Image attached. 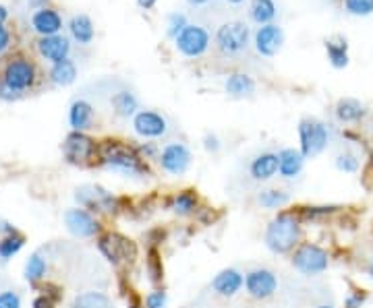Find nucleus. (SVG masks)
I'll use <instances>...</instances> for the list:
<instances>
[{
  "mask_svg": "<svg viewBox=\"0 0 373 308\" xmlns=\"http://www.w3.org/2000/svg\"><path fill=\"white\" fill-rule=\"evenodd\" d=\"M98 155L110 172L121 174L124 178H147L152 174L149 164L139 155V151L121 141H104L98 149Z\"/></svg>",
  "mask_w": 373,
  "mask_h": 308,
  "instance_id": "obj_1",
  "label": "nucleus"
},
{
  "mask_svg": "<svg viewBox=\"0 0 373 308\" xmlns=\"http://www.w3.org/2000/svg\"><path fill=\"white\" fill-rule=\"evenodd\" d=\"M263 242L274 254H288L301 242V220L297 213L282 211L265 228Z\"/></svg>",
  "mask_w": 373,
  "mask_h": 308,
  "instance_id": "obj_2",
  "label": "nucleus"
},
{
  "mask_svg": "<svg viewBox=\"0 0 373 308\" xmlns=\"http://www.w3.org/2000/svg\"><path fill=\"white\" fill-rule=\"evenodd\" d=\"M249 44H251V31L247 23L243 21L224 23L216 31V46L224 56H239L247 52Z\"/></svg>",
  "mask_w": 373,
  "mask_h": 308,
  "instance_id": "obj_3",
  "label": "nucleus"
},
{
  "mask_svg": "<svg viewBox=\"0 0 373 308\" xmlns=\"http://www.w3.org/2000/svg\"><path fill=\"white\" fill-rule=\"evenodd\" d=\"M98 248L108 263L115 267L133 265L137 261V245L119 232H108L98 238Z\"/></svg>",
  "mask_w": 373,
  "mask_h": 308,
  "instance_id": "obj_4",
  "label": "nucleus"
},
{
  "mask_svg": "<svg viewBox=\"0 0 373 308\" xmlns=\"http://www.w3.org/2000/svg\"><path fill=\"white\" fill-rule=\"evenodd\" d=\"M299 141H301V153L305 160L319 155L328 143H330V128L328 124L317 118H303L299 123Z\"/></svg>",
  "mask_w": 373,
  "mask_h": 308,
  "instance_id": "obj_5",
  "label": "nucleus"
},
{
  "mask_svg": "<svg viewBox=\"0 0 373 308\" xmlns=\"http://www.w3.org/2000/svg\"><path fill=\"white\" fill-rule=\"evenodd\" d=\"M293 267L301 273V275H307V277H313V275H319L328 269L330 265V254L328 250H323L317 245H311V242H305V245H299L293 252V259H291Z\"/></svg>",
  "mask_w": 373,
  "mask_h": 308,
  "instance_id": "obj_6",
  "label": "nucleus"
},
{
  "mask_svg": "<svg viewBox=\"0 0 373 308\" xmlns=\"http://www.w3.org/2000/svg\"><path fill=\"white\" fill-rule=\"evenodd\" d=\"M75 199L83 209H89V211L117 213L121 209V201L112 192H108L106 188L98 185H85L77 188Z\"/></svg>",
  "mask_w": 373,
  "mask_h": 308,
  "instance_id": "obj_7",
  "label": "nucleus"
},
{
  "mask_svg": "<svg viewBox=\"0 0 373 308\" xmlns=\"http://www.w3.org/2000/svg\"><path fill=\"white\" fill-rule=\"evenodd\" d=\"M212 44V36L205 27L201 25H195V23H189L185 29L179 33V38L175 40V46L177 50L186 56V59H199L207 52Z\"/></svg>",
  "mask_w": 373,
  "mask_h": 308,
  "instance_id": "obj_8",
  "label": "nucleus"
},
{
  "mask_svg": "<svg viewBox=\"0 0 373 308\" xmlns=\"http://www.w3.org/2000/svg\"><path fill=\"white\" fill-rule=\"evenodd\" d=\"M98 145L92 137H87L85 132H77L73 130L64 143H62V153L66 157L68 164H75V166H85L89 164L96 155H98Z\"/></svg>",
  "mask_w": 373,
  "mask_h": 308,
  "instance_id": "obj_9",
  "label": "nucleus"
},
{
  "mask_svg": "<svg viewBox=\"0 0 373 308\" xmlns=\"http://www.w3.org/2000/svg\"><path fill=\"white\" fill-rule=\"evenodd\" d=\"M0 81H2L6 87H10L13 91H17V93L21 95L23 91H27V89L36 83V66L27 61V59L17 56V59L6 62Z\"/></svg>",
  "mask_w": 373,
  "mask_h": 308,
  "instance_id": "obj_10",
  "label": "nucleus"
},
{
  "mask_svg": "<svg viewBox=\"0 0 373 308\" xmlns=\"http://www.w3.org/2000/svg\"><path fill=\"white\" fill-rule=\"evenodd\" d=\"M191 160H193L191 149L186 147L185 143H179V141L164 145L162 151H160V157H158L160 168L170 176H183L191 168Z\"/></svg>",
  "mask_w": 373,
  "mask_h": 308,
  "instance_id": "obj_11",
  "label": "nucleus"
},
{
  "mask_svg": "<svg viewBox=\"0 0 373 308\" xmlns=\"http://www.w3.org/2000/svg\"><path fill=\"white\" fill-rule=\"evenodd\" d=\"M245 290L255 300L272 298L278 290V277L272 269H265V267L251 269L245 275Z\"/></svg>",
  "mask_w": 373,
  "mask_h": 308,
  "instance_id": "obj_12",
  "label": "nucleus"
},
{
  "mask_svg": "<svg viewBox=\"0 0 373 308\" xmlns=\"http://www.w3.org/2000/svg\"><path fill=\"white\" fill-rule=\"evenodd\" d=\"M282 44H284V31H282V27L276 25V23L261 25V27H257V31L253 33V46H255L257 54L263 56V59L276 56V54L282 50Z\"/></svg>",
  "mask_w": 373,
  "mask_h": 308,
  "instance_id": "obj_13",
  "label": "nucleus"
},
{
  "mask_svg": "<svg viewBox=\"0 0 373 308\" xmlns=\"http://www.w3.org/2000/svg\"><path fill=\"white\" fill-rule=\"evenodd\" d=\"M131 126H133V132L141 139H160L168 132L166 118L156 110H139L131 118Z\"/></svg>",
  "mask_w": 373,
  "mask_h": 308,
  "instance_id": "obj_14",
  "label": "nucleus"
},
{
  "mask_svg": "<svg viewBox=\"0 0 373 308\" xmlns=\"http://www.w3.org/2000/svg\"><path fill=\"white\" fill-rule=\"evenodd\" d=\"M64 226L75 238H94L100 232L98 220L83 207L64 211Z\"/></svg>",
  "mask_w": 373,
  "mask_h": 308,
  "instance_id": "obj_15",
  "label": "nucleus"
},
{
  "mask_svg": "<svg viewBox=\"0 0 373 308\" xmlns=\"http://www.w3.org/2000/svg\"><path fill=\"white\" fill-rule=\"evenodd\" d=\"M245 288V275L235 269V267H228V269H222L214 279H212V290L222 296V298H233L237 296L241 290Z\"/></svg>",
  "mask_w": 373,
  "mask_h": 308,
  "instance_id": "obj_16",
  "label": "nucleus"
},
{
  "mask_svg": "<svg viewBox=\"0 0 373 308\" xmlns=\"http://www.w3.org/2000/svg\"><path fill=\"white\" fill-rule=\"evenodd\" d=\"M31 29L40 36V38H48V36H59L62 29V17L59 10L46 6L40 10H34L31 15Z\"/></svg>",
  "mask_w": 373,
  "mask_h": 308,
  "instance_id": "obj_17",
  "label": "nucleus"
},
{
  "mask_svg": "<svg viewBox=\"0 0 373 308\" xmlns=\"http://www.w3.org/2000/svg\"><path fill=\"white\" fill-rule=\"evenodd\" d=\"M38 52L44 61L57 62L68 59V52H71V40L64 38V36H48V38H40L38 42Z\"/></svg>",
  "mask_w": 373,
  "mask_h": 308,
  "instance_id": "obj_18",
  "label": "nucleus"
},
{
  "mask_svg": "<svg viewBox=\"0 0 373 308\" xmlns=\"http://www.w3.org/2000/svg\"><path fill=\"white\" fill-rule=\"evenodd\" d=\"M305 166V155L301 153V149L295 147H286L282 151H278V174L284 180H295Z\"/></svg>",
  "mask_w": 373,
  "mask_h": 308,
  "instance_id": "obj_19",
  "label": "nucleus"
},
{
  "mask_svg": "<svg viewBox=\"0 0 373 308\" xmlns=\"http://www.w3.org/2000/svg\"><path fill=\"white\" fill-rule=\"evenodd\" d=\"M249 174L257 183H268L278 174V153L274 151H261L253 157L249 166Z\"/></svg>",
  "mask_w": 373,
  "mask_h": 308,
  "instance_id": "obj_20",
  "label": "nucleus"
},
{
  "mask_svg": "<svg viewBox=\"0 0 373 308\" xmlns=\"http://www.w3.org/2000/svg\"><path fill=\"white\" fill-rule=\"evenodd\" d=\"M68 31H71V38L81 44V46H87L94 42L96 38V27H94V21L89 15L85 13H79V15H73L71 21H68Z\"/></svg>",
  "mask_w": 373,
  "mask_h": 308,
  "instance_id": "obj_21",
  "label": "nucleus"
},
{
  "mask_svg": "<svg viewBox=\"0 0 373 308\" xmlns=\"http://www.w3.org/2000/svg\"><path fill=\"white\" fill-rule=\"evenodd\" d=\"M224 91H226V95H231L235 100L251 98L255 93V81L247 72H233L224 81Z\"/></svg>",
  "mask_w": 373,
  "mask_h": 308,
  "instance_id": "obj_22",
  "label": "nucleus"
},
{
  "mask_svg": "<svg viewBox=\"0 0 373 308\" xmlns=\"http://www.w3.org/2000/svg\"><path fill=\"white\" fill-rule=\"evenodd\" d=\"M94 106L85 100H77L68 108V124L77 132H85L94 124Z\"/></svg>",
  "mask_w": 373,
  "mask_h": 308,
  "instance_id": "obj_23",
  "label": "nucleus"
},
{
  "mask_svg": "<svg viewBox=\"0 0 373 308\" xmlns=\"http://www.w3.org/2000/svg\"><path fill=\"white\" fill-rule=\"evenodd\" d=\"M170 209L179 217H189L199 211V197L193 188H185L170 199Z\"/></svg>",
  "mask_w": 373,
  "mask_h": 308,
  "instance_id": "obj_24",
  "label": "nucleus"
},
{
  "mask_svg": "<svg viewBox=\"0 0 373 308\" xmlns=\"http://www.w3.org/2000/svg\"><path fill=\"white\" fill-rule=\"evenodd\" d=\"M112 108H115V114L121 116V118H133L137 112H139V100L133 91L123 89V91H117L110 100Z\"/></svg>",
  "mask_w": 373,
  "mask_h": 308,
  "instance_id": "obj_25",
  "label": "nucleus"
},
{
  "mask_svg": "<svg viewBox=\"0 0 373 308\" xmlns=\"http://www.w3.org/2000/svg\"><path fill=\"white\" fill-rule=\"evenodd\" d=\"M278 15V6L274 0H251V6H249V17L253 23H257L259 27L261 25H268V23H274Z\"/></svg>",
  "mask_w": 373,
  "mask_h": 308,
  "instance_id": "obj_26",
  "label": "nucleus"
},
{
  "mask_svg": "<svg viewBox=\"0 0 373 308\" xmlns=\"http://www.w3.org/2000/svg\"><path fill=\"white\" fill-rule=\"evenodd\" d=\"M365 114V108L359 100L355 98H342L338 104H336V118L342 124H351L361 121Z\"/></svg>",
  "mask_w": 373,
  "mask_h": 308,
  "instance_id": "obj_27",
  "label": "nucleus"
},
{
  "mask_svg": "<svg viewBox=\"0 0 373 308\" xmlns=\"http://www.w3.org/2000/svg\"><path fill=\"white\" fill-rule=\"evenodd\" d=\"M77 79V64L71 61V59H64V61L52 64L50 68V81L59 87H66L71 83H75Z\"/></svg>",
  "mask_w": 373,
  "mask_h": 308,
  "instance_id": "obj_28",
  "label": "nucleus"
},
{
  "mask_svg": "<svg viewBox=\"0 0 373 308\" xmlns=\"http://www.w3.org/2000/svg\"><path fill=\"white\" fill-rule=\"evenodd\" d=\"M71 308H115V305H112L110 296H106L104 292L89 290V292L75 296Z\"/></svg>",
  "mask_w": 373,
  "mask_h": 308,
  "instance_id": "obj_29",
  "label": "nucleus"
},
{
  "mask_svg": "<svg viewBox=\"0 0 373 308\" xmlns=\"http://www.w3.org/2000/svg\"><path fill=\"white\" fill-rule=\"evenodd\" d=\"M145 273H147L149 284H154V286L162 284V279H164V265H162L160 252H158V248L156 247L147 248V256H145Z\"/></svg>",
  "mask_w": 373,
  "mask_h": 308,
  "instance_id": "obj_30",
  "label": "nucleus"
},
{
  "mask_svg": "<svg viewBox=\"0 0 373 308\" xmlns=\"http://www.w3.org/2000/svg\"><path fill=\"white\" fill-rule=\"evenodd\" d=\"M326 52H328V61L334 68H344L349 64V44L344 40H326Z\"/></svg>",
  "mask_w": 373,
  "mask_h": 308,
  "instance_id": "obj_31",
  "label": "nucleus"
},
{
  "mask_svg": "<svg viewBox=\"0 0 373 308\" xmlns=\"http://www.w3.org/2000/svg\"><path fill=\"white\" fill-rule=\"evenodd\" d=\"M257 201L263 209H282L291 203V197H288V192H284L280 188H268V190L259 192Z\"/></svg>",
  "mask_w": 373,
  "mask_h": 308,
  "instance_id": "obj_32",
  "label": "nucleus"
},
{
  "mask_svg": "<svg viewBox=\"0 0 373 308\" xmlns=\"http://www.w3.org/2000/svg\"><path fill=\"white\" fill-rule=\"evenodd\" d=\"M46 269H48V265H46V259L40 254V252H34L29 259H27V263H25V279L27 282H40L44 275H46Z\"/></svg>",
  "mask_w": 373,
  "mask_h": 308,
  "instance_id": "obj_33",
  "label": "nucleus"
},
{
  "mask_svg": "<svg viewBox=\"0 0 373 308\" xmlns=\"http://www.w3.org/2000/svg\"><path fill=\"white\" fill-rule=\"evenodd\" d=\"M25 245V238L19 234V232H15V234H10V236H4L2 240H0V259L2 261H8V259H13L21 248Z\"/></svg>",
  "mask_w": 373,
  "mask_h": 308,
  "instance_id": "obj_34",
  "label": "nucleus"
},
{
  "mask_svg": "<svg viewBox=\"0 0 373 308\" xmlns=\"http://www.w3.org/2000/svg\"><path fill=\"white\" fill-rule=\"evenodd\" d=\"M338 207H301L299 209V220L301 222H319V220H323V217H330L334 211H336Z\"/></svg>",
  "mask_w": 373,
  "mask_h": 308,
  "instance_id": "obj_35",
  "label": "nucleus"
},
{
  "mask_svg": "<svg viewBox=\"0 0 373 308\" xmlns=\"http://www.w3.org/2000/svg\"><path fill=\"white\" fill-rule=\"evenodd\" d=\"M186 25H189V21H186V17L183 13H170L168 19H166V36L173 38V40H177L179 33L185 29Z\"/></svg>",
  "mask_w": 373,
  "mask_h": 308,
  "instance_id": "obj_36",
  "label": "nucleus"
},
{
  "mask_svg": "<svg viewBox=\"0 0 373 308\" xmlns=\"http://www.w3.org/2000/svg\"><path fill=\"white\" fill-rule=\"evenodd\" d=\"M344 10L355 17H370L373 13V0H344Z\"/></svg>",
  "mask_w": 373,
  "mask_h": 308,
  "instance_id": "obj_37",
  "label": "nucleus"
},
{
  "mask_svg": "<svg viewBox=\"0 0 373 308\" xmlns=\"http://www.w3.org/2000/svg\"><path fill=\"white\" fill-rule=\"evenodd\" d=\"M336 168H338L340 172H349V174H353V172L359 170V160H357L355 153L344 151V153H340V155L336 157Z\"/></svg>",
  "mask_w": 373,
  "mask_h": 308,
  "instance_id": "obj_38",
  "label": "nucleus"
},
{
  "mask_svg": "<svg viewBox=\"0 0 373 308\" xmlns=\"http://www.w3.org/2000/svg\"><path fill=\"white\" fill-rule=\"evenodd\" d=\"M166 302H168V294L162 290V288H154L145 300H143V308H166Z\"/></svg>",
  "mask_w": 373,
  "mask_h": 308,
  "instance_id": "obj_39",
  "label": "nucleus"
},
{
  "mask_svg": "<svg viewBox=\"0 0 373 308\" xmlns=\"http://www.w3.org/2000/svg\"><path fill=\"white\" fill-rule=\"evenodd\" d=\"M137 151H139V155L147 162V160H158L162 149H158V147H156V143H143V145H139V147H137Z\"/></svg>",
  "mask_w": 373,
  "mask_h": 308,
  "instance_id": "obj_40",
  "label": "nucleus"
},
{
  "mask_svg": "<svg viewBox=\"0 0 373 308\" xmlns=\"http://www.w3.org/2000/svg\"><path fill=\"white\" fill-rule=\"evenodd\" d=\"M0 308H21V298L15 292H2L0 294Z\"/></svg>",
  "mask_w": 373,
  "mask_h": 308,
  "instance_id": "obj_41",
  "label": "nucleus"
},
{
  "mask_svg": "<svg viewBox=\"0 0 373 308\" xmlns=\"http://www.w3.org/2000/svg\"><path fill=\"white\" fill-rule=\"evenodd\" d=\"M220 147H222V143H220V139H218L214 132H207V134L203 137V149H205L207 153H218Z\"/></svg>",
  "mask_w": 373,
  "mask_h": 308,
  "instance_id": "obj_42",
  "label": "nucleus"
},
{
  "mask_svg": "<svg viewBox=\"0 0 373 308\" xmlns=\"http://www.w3.org/2000/svg\"><path fill=\"white\" fill-rule=\"evenodd\" d=\"M363 302H365V294H363V292H353V294L346 296L344 308H361L363 307Z\"/></svg>",
  "mask_w": 373,
  "mask_h": 308,
  "instance_id": "obj_43",
  "label": "nucleus"
},
{
  "mask_svg": "<svg viewBox=\"0 0 373 308\" xmlns=\"http://www.w3.org/2000/svg\"><path fill=\"white\" fill-rule=\"evenodd\" d=\"M17 98H19V93L13 91L10 87H6V85L0 81V100H4V102H15Z\"/></svg>",
  "mask_w": 373,
  "mask_h": 308,
  "instance_id": "obj_44",
  "label": "nucleus"
},
{
  "mask_svg": "<svg viewBox=\"0 0 373 308\" xmlns=\"http://www.w3.org/2000/svg\"><path fill=\"white\" fill-rule=\"evenodd\" d=\"M8 46H10V33H8V29L4 25H0V54L6 52Z\"/></svg>",
  "mask_w": 373,
  "mask_h": 308,
  "instance_id": "obj_45",
  "label": "nucleus"
},
{
  "mask_svg": "<svg viewBox=\"0 0 373 308\" xmlns=\"http://www.w3.org/2000/svg\"><path fill=\"white\" fill-rule=\"evenodd\" d=\"M34 308H54V300L50 296H38L34 300Z\"/></svg>",
  "mask_w": 373,
  "mask_h": 308,
  "instance_id": "obj_46",
  "label": "nucleus"
},
{
  "mask_svg": "<svg viewBox=\"0 0 373 308\" xmlns=\"http://www.w3.org/2000/svg\"><path fill=\"white\" fill-rule=\"evenodd\" d=\"M17 230H15V226H10L8 222H2L0 220V234H2V238L4 236H10V234H15Z\"/></svg>",
  "mask_w": 373,
  "mask_h": 308,
  "instance_id": "obj_47",
  "label": "nucleus"
},
{
  "mask_svg": "<svg viewBox=\"0 0 373 308\" xmlns=\"http://www.w3.org/2000/svg\"><path fill=\"white\" fill-rule=\"evenodd\" d=\"M27 6L34 8V10H40V8L48 6V0H27Z\"/></svg>",
  "mask_w": 373,
  "mask_h": 308,
  "instance_id": "obj_48",
  "label": "nucleus"
},
{
  "mask_svg": "<svg viewBox=\"0 0 373 308\" xmlns=\"http://www.w3.org/2000/svg\"><path fill=\"white\" fill-rule=\"evenodd\" d=\"M212 0H186V4L189 6H193V8H201V6H207Z\"/></svg>",
  "mask_w": 373,
  "mask_h": 308,
  "instance_id": "obj_49",
  "label": "nucleus"
},
{
  "mask_svg": "<svg viewBox=\"0 0 373 308\" xmlns=\"http://www.w3.org/2000/svg\"><path fill=\"white\" fill-rule=\"evenodd\" d=\"M156 2H158V0H137V4H139L141 8H145V10H147V8H154Z\"/></svg>",
  "mask_w": 373,
  "mask_h": 308,
  "instance_id": "obj_50",
  "label": "nucleus"
},
{
  "mask_svg": "<svg viewBox=\"0 0 373 308\" xmlns=\"http://www.w3.org/2000/svg\"><path fill=\"white\" fill-rule=\"evenodd\" d=\"M6 17H8V10H6V6H2V4H0V25H4Z\"/></svg>",
  "mask_w": 373,
  "mask_h": 308,
  "instance_id": "obj_51",
  "label": "nucleus"
},
{
  "mask_svg": "<svg viewBox=\"0 0 373 308\" xmlns=\"http://www.w3.org/2000/svg\"><path fill=\"white\" fill-rule=\"evenodd\" d=\"M367 273H370V277L373 279V259H372V263H370V267H367Z\"/></svg>",
  "mask_w": 373,
  "mask_h": 308,
  "instance_id": "obj_52",
  "label": "nucleus"
},
{
  "mask_svg": "<svg viewBox=\"0 0 373 308\" xmlns=\"http://www.w3.org/2000/svg\"><path fill=\"white\" fill-rule=\"evenodd\" d=\"M226 2H231V4H241V2H245V0H226Z\"/></svg>",
  "mask_w": 373,
  "mask_h": 308,
  "instance_id": "obj_53",
  "label": "nucleus"
},
{
  "mask_svg": "<svg viewBox=\"0 0 373 308\" xmlns=\"http://www.w3.org/2000/svg\"><path fill=\"white\" fill-rule=\"evenodd\" d=\"M315 308H334V307H330V305H319V307H315Z\"/></svg>",
  "mask_w": 373,
  "mask_h": 308,
  "instance_id": "obj_54",
  "label": "nucleus"
}]
</instances>
